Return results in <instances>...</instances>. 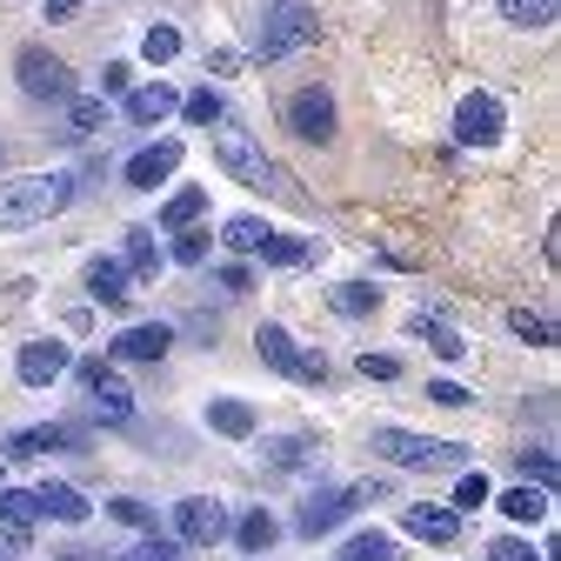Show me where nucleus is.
<instances>
[{
	"instance_id": "43",
	"label": "nucleus",
	"mask_w": 561,
	"mask_h": 561,
	"mask_svg": "<svg viewBox=\"0 0 561 561\" xmlns=\"http://www.w3.org/2000/svg\"><path fill=\"white\" fill-rule=\"evenodd\" d=\"M522 474H535V488H554V455L548 448H528L522 455Z\"/></svg>"
},
{
	"instance_id": "12",
	"label": "nucleus",
	"mask_w": 561,
	"mask_h": 561,
	"mask_svg": "<svg viewBox=\"0 0 561 561\" xmlns=\"http://www.w3.org/2000/svg\"><path fill=\"white\" fill-rule=\"evenodd\" d=\"M355 502H368V488H321V495H308L301 502V515H295V528L314 541V535H328V528H341L347 522V508Z\"/></svg>"
},
{
	"instance_id": "15",
	"label": "nucleus",
	"mask_w": 561,
	"mask_h": 561,
	"mask_svg": "<svg viewBox=\"0 0 561 561\" xmlns=\"http://www.w3.org/2000/svg\"><path fill=\"white\" fill-rule=\"evenodd\" d=\"M174 347V321H134L114 334V362H161Z\"/></svg>"
},
{
	"instance_id": "28",
	"label": "nucleus",
	"mask_w": 561,
	"mask_h": 561,
	"mask_svg": "<svg viewBox=\"0 0 561 561\" xmlns=\"http://www.w3.org/2000/svg\"><path fill=\"white\" fill-rule=\"evenodd\" d=\"M0 522H8L14 535H27L41 522V495L34 488H0Z\"/></svg>"
},
{
	"instance_id": "22",
	"label": "nucleus",
	"mask_w": 561,
	"mask_h": 561,
	"mask_svg": "<svg viewBox=\"0 0 561 561\" xmlns=\"http://www.w3.org/2000/svg\"><path fill=\"white\" fill-rule=\"evenodd\" d=\"M328 308L341 321H362V314L381 308V288H375V280H341V288H328Z\"/></svg>"
},
{
	"instance_id": "7",
	"label": "nucleus",
	"mask_w": 561,
	"mask_h": 561,
	"mask_svg": "<svg viewBox=\"0 0 561 561\" xmlns=\"http://www.w3.org/2000/svg\"><path fill=\"white\" fill-rule=\"evenodd\" d=\"M280 121H288V134L295 140H308V148H328V140H334V94L321 88V81H308V88H295L288 94V107H280Z\"/></svg>"
},
{
	"instance_id": "41",
	"label": "nucleus",
	"mask_w": 561,
	"mask_h": 561,
	"mask_svg": "<svg viewBox=\"0 0 561 561\" xmlns=\"http://www.w3.org/2000/svg\"><path fill=\"white\" fill-rule=\"evenodd\" d=\"M488 561H541L522 535H502V541H488Z\"/></svg>"
},
{
	"instance_id": "30",
	"label": "nucleus",
	"mask_w": 561,
	"mask_h": 561,
	"mask_svg": "<svg viewBox=\"0 0 561 561\" xmlns=\"http://www.w3.org/2000/svg\"><path fill=\"white\" fill-rule=\"evenodd\" d=\"M267 234H274V228H267L261 215H234V221H221V241H228L234 254H261Z\"/></svg>"
},
{
	"instance_id": "24",
	"label": "nucleus",
	"mask_w": 561,
	"mask_h": 561,
	"mask_svg": "<svg viewBox=\"0 0 561 561\" xmlns=\"http://www.w3.org/2000/svg\"><path fill=\"white\" fill-rule=\"evenodd\" d=\"M314 254H321V241H301V234H267L261 241V261L267 267H308Z\"/></svg>"
},
{
	"instance_id": "44",
	"label": "nucleus",
	"mask_w": 561,
	"mask_h": 561,
	"mask_svg": "<svg viewBox=\"0 0 561 561\" xmlns=\"http://www.w3.org/2000/svg\"><path fill=\"white\" fill-rule=\"evenodd\" d=\"M127 88H134V67L127 60H107L101 67V94H127Z\"/></svg>"
},
{
	"instance_id": "40",
	"label": "nucleus",
	"mask_w": 561,
	"mask_h": 561,
	"mask_svg": "<svg viewBox=\"0 0 561 561\" xmlns=\"http://www.w3.org/2000/svg\"><path fill=\"white\" fill-rule=\"evenodd\" d=\"M121 561H181V541H161V535H148V541H134Z\"/></svg>"
},
{
	"instance_id": "8",
	"label": "nucleus",
	"mask_w": 561,
	"mask_h": 561,
	"mask_svg": "<svg viewBox=\"0 0 561 561\" xmlns=\"http://www.w3.org/2000/svg\"><path fill=\"white\" fill-rule=\"evenodd\" d=\"M228 528H234V515H228V502H215V495L174 502V541H181V548H215V541H228Z\"/></svg>"
},
{
	"instance_id": "23",
	"label": "nucleus",
	"mask_w": 561,
	"mask_h": 561,
	"mask_svg": "<svg viewBox=\"0 0 561 561\" xmlns=\"http://www.w3.org/2000/svg\"><path fill=\"white\" fill-rule=\"evenodd\" d=\"M228 535L241 541V554H267V548L280 541V522H274L267 508H248V515H241V522H234Z\"/></svg>"
},
{
	"instance_id": "19",
	"label": "nucleus",
	"mask_w": 561,
	"mask_h": 561,
	"mask_svg": "<svg viewBox=\"0 0 561 561\" xmlns=\"http://www.w3.org/2000/svg\"><path fill=\"white\" fill-rule=\"evenodd\" d=\"M401 528H408L414 541H428V548H448V541L461 535V515H455V508H428V502H421V508H408V515H401Z\"/></svg>"
},
{
	"instance_id": "2",
	"label": "nucleus",
	"mask_w": 561,
	"mask_h": 561,
	"mask_svg": "<svg viewBox=\"0 0 561 561\" xmlns=\"http://www.w3.org/2000/svg\"><path fill=\"white\" fill-rule=\"evenodd\" d=\"M215 154H221V168H228L241 187H254V194H274V201H295V194H301L295 174L280 168L254 134H221V140H215Z\"/></svg>"
},
{
	"instance_id": "38",
	"label": "nucleus",
	"mask_w": 561,
	"mask_h": 561,
	"mask_svg": "<svg viewBox=\"0 0 561 561\" xmlns=\"http://www.w3.org/2000/svg\"><path fill=\"white\" fill-rule=\"evenodd\" d=\"M508 328H515L528 347H554V328H548L541 314H528V308H515V314H508Z\"/></svg>"
},
{
	"instance_id": "39",
	"label": "nucleus",
	"mask_w": 561,
	"mask_h": 561,
	"mask_svg": "<svg viewBox=\"0 0 561 561\" xmlns=\"http://www.w3.org/2000/svg\"><path fill=\"white\" fill-rule=\"evenodd\" d=\"M168 254H174V261H181V267H201V261H207V234H201V228H181V234H174V248H168Z\"/></svg>"
},
{
	"instance_id": "17",
	"label": "nucleus",
	"mask_w": 561,
	"mask_h": 561,
	"mask_svg": "<svg viewBox=\"0 0 561 561\" xmlns=\"http://www.w3.org/2000/svg\"><path fill=\"white\" fill-rule=\"evenodd\" d=\"M408 334H414V341H428V355H442V362H461V355H468V341H461L435 308H414V314H408Z\"/></svg>"
},
{
	"instance_id": "4",
	"label": "nucleus",
	"mask_w": 561,
	"mask_h": 561,
	"mask_svg": "<svg viewBox=\"0 0 561 561\" xmlns=\"http://www.w3.org/2000/svg\"><path fill=\"white\" fill-rule=\"evenodd\" d=\"M314 41V0H267L261 14V34H254V54L261 60H280Z\"/></svg>"
},
{
	"instance_id": "13",
	"label": "nucleus",
	"mask_w": 561,
	"mask_h": 561,
	"mask_svg": "<svg viewBox=\"0 0 561 561\" xmlns=\"http://www.w3.org/2000/svg\"><path fill=\"white\" fill-rule=\"evenodd\" d=\"M181 154H187V148H181V140L168 134V140H154V148H140V154H127V168H121V174H127V187H140V194H154V187H161V181H168V174L181 168Z\"/></svg>"
},
{
	"instance_id": "6",
	"label": "nucleus",
	"mask_w": 561,
	"mask_h": 561,
	"mask_svg": "<svg viewBox=\"0 0 561 561\" xmlns=\"http://www.w3.org/2000/svg\"><path fill=\"white\" fill-rule=\"evenodd\" d=\"M254 347H261V362H267L274 375H288V381H308V388H321V381H328V362H321V355H308V347H295V334L280 328V321H261Z\"/></svg>"
},
{
	"instance_id": "25",
	"label": "nucleus",
	"mask_w": 561,
	"mask_h": 561,
	"mask_svg": "<svg viewBox=\"0 0 561 561\" xmlns=\"http://www.w3.org/2000/svg\"><path fill=\"white\" fill-rule=\"evenodd\" d=\"M495 8H502V21H508V27H528V34H541V27H554L561 0H495Z\"/></svg>"
},
{
	"instance_id": "34",
	"label": "nucleus",
	"mask_w": 561,
	"mask_h": 561,
	"mask_svg": "<svg viewBox=\"0 0 561 561\" xmlns=\"http://www.w3.org/2000/svg\"><path fill=\"white\" fill-rule=\"evenodd\" d=\"M174 54H181V34H174L168 21H154L148 34H140V60H148V67H168Z\"/></svg>"
},
{
	"instance_id": "1",
	"label": "nucleus",
	"mask_w": 561,
	"mask_h": 561,
	"mask_svg": "<svg viewBox=\"0 0 561 561\" xmlns=\"http://www.w3.org/2000/svg\"><path fill=\"white\" fill-rule=\"evenodd\" d=\"M67 201H75V174H14V181H0V228L8 234L41 228Z\"/></svg>"
},
{
	"instance_id": "16",
	"label": "nucleus",
	"mask_w": 561,
	"mask_h": 561,
	"mask_svg": "<svg viewBox=\"0 0 561 561\" xmlns=\"http://www.w3.org/2000/svg\"><path fill=\"white\" fill-rule=\"evenodd\" d=\"M254 401H241V394H215V401H207V428H215L221 442H248L254 435Z\"/></svg>"
},
{
	"instance_id": "5",
	"label": "nucleus",
	"mask_w": 561,
	"mask_h": 561,
	"mask_svg": "<svg viewBox=\"0 0 561 561\" xmlns=\"http://www.w3.org/2000/svg\"><path fill=\"white\" fill-rule=\"evenodd\" d=\"M14 81L27 101H75V67H67L60 54H47L41 41H27L14 54Z\"/></svg>"
},
{
	"instance_id": "9",
	"label": "nucleus",
	"mask_w": 561,
	"mask_h": 561,
	"mask_svg": "<svg viewBox=\"0 0 561 561\" xmlns=\"http://www.w3.org/2000/svg\"><path fill=\"white\" fill-rule=\"evenodd\" d=\"M502 134H508V114H502L495 94H488V88L461 94V107H455V140H461V148H495Z\"/></svg>"
},
{
	"instance_id": "27",
	"label": "nucleus",
	"mask_w": 561,
	"mask_h": 561,
	"mask_svg": "<svg viewBox=\"0 0 561 561\" xmlns=\"http://www.w3.org/2000/svg\"><path fill=\"white\" fill-rule=\"evenodd\" d=\"M261 455H267L274 474H295V468H308L314 442H308V435H274V442H261Z\"/></svg>"
},
{
	"instance_id": "3",
	"label": "nucleus",
	"mask_w": 561,
	"mask_h": 561,
	"mask_svg": "<svg viewBox=\"0 0 561 561\" xmlns=\"http://www.w3.org/2000/svg\"><path fill=\"white\" fill-rule=\"evenodd\" d=\"M368 448L388 455L394 468H461L468 461L461 442H435V435H414V428H375Z\"/></svg>"
},
{
	"instance_id": "32",
	"label": "nucleus",
	"mask_w": 561,
	"mask_h": 561,
	"mask_svg": "<svg viewBox=\"0 0 561 561\" xmlns=\"http://www.w3.org/2000/svg\"><path fill=\"white\" fill-rule=\"evenodd\" d=\"M334 561H394V541H388L381 528H362V535H347V541H341Z\"/></svg>"
},
{
	"instance_id": "45",
	"label": "nucleus",
	"mask_w": 561,
	"mask_h": 561,
	"mask_svg": "<svg viewBox=\"0 0 561 561\" xmlns=\"http://www.w3.org/2000/svg\"><path fill=\"white\" fill-rule=\"evenodd\" d=\"M355 368H362L368 381H394V375H401V362H394V355H362Z\"/></svg>"
},
{
	"instance_id": "37",
	"label": "nucleus",
	"mask_w": 561,
	"mask_h": 561,
	"mask_svg": "<svg viewBox=\"0 0 561 561\" xmlns=\"http://www.w3.org/2000/svg\"><path fill=\"white\" fill-rule=\"evenodd\" d=\"M488 495H495V488H488L481 468H468V474L455 481V508H488Z\"/></svg>"
},
{
	"instance_id": "14",
	"label": "nucleus",
	"mask_w": 561,
	"mask_h": 561,
	"mask_svg": "<svg viewBox=\"0 0 561 561\" xmlns=\"http://www.w3.org/2000/svg\"><path fill=\"white\" fill-rule=\"evenodd\" d=\"M88 448V435L81 428H60V421H47V428H14L8 435V461H21V455H81Z\"/></svg>"
},
{
	"instance_id": "18",
	"label": "nucleus",
	"mask_w": 561,
	"mask_h": 561,
	"mask_svg": "<svg viewBox=\"0 0 561 561\" xmlns=\"http://www.w3.org/2000/svg\"><path fill=\"white\" fill-rule=\"evenodd\" d=\"M127 280H134V274H127L114 254H94V261H88V295H94L101 308H127V301H134Z\"/></svg>"
},
{
	"instance_id": "31",
	"label": "nucleus",
	"mask_w": 561,
	"mask_h": 561,
	"mask_svg": "<svg viewBox=\"0 0 561 561\" xmlns=\"http://www.w3.org/2000/svg\"><path fill=\"white\" fill-rule=\"evenodd\" d=\"M67 127H75V140L101 134V127H107V101H101V94H75V101H67Z\"/></svg>"
},
{
	"instance_id": "46",
	"label": "nucleus",
	"mask_w": 561,
	"mask_h": 561,
	"mask_svg": "<svg viewBox=\"0 0 561 561\" xmlns=\"http://www.w3.org/2000/svg\"><path fill=\"white\" fill-rule=\"evenodd\" d=\"M75 8H81V0H41V14H47V21H67Z\"/></svg>"
},
{
	"instance_id": "36",
	"label": "nucleus",
	"mask_w": 561,
	"mask_h": 561,
	"mask_svg": "<svg viewBox=\"0 0 561 561\" xmlns=\"http://www.w3.org/2000/svg\"><path fill=\"white\" fill-rule=\"evenodd\" d=\"M107 515H114V522H127V528H140V535H154V508L140 502V495H114V502H107Z\"/></svg>"
},
{
	"instance_id": "29",
	"label": "nucleus",
	"mask_w": 561,
	"mask_h": 561,
	"mask_svg": "<svg viewBox=\"0 0 561 561\" xmlns=\"http://www.w3.org/2000/svg\"><path fill=\"white\" fill-rule=\"evenodd\" d=\"M161 261H168V254L154 248V234H148V228H127V261H121L127 274L148 280V274H161Z\"/></svg>"
},
{
	"instance_id": "35",
	"label": "nucleus",
	"mask_w": 561,
	"mask_h": 561,
	"mask_svg": "<svg viewBox=\"0 0 561 561\" xmlns=\"http://www.w3.org/2000/svg\"><path fill=\"white\" fill-rule=\"evenodd\" d=\"M181 114H187L194 127H221V114H228V107H221V94H215V88H201V94H187V101H181Z\"/></svg>"
},
{
	"instance_id": "26",
	"label": "nucleus",
	"mask_w": 561,
	"mask_h": 561,
	"mask_svg": "<svg viewBox=\"0 0 561 561\" xmlns=\"http://www.w3.org/2000/svg\"><path fill=\"white\" fill-rule=\"evenodd\" d=\"M201 215H207V187H181V194H168V207H161V228L181 234V228H194Z\"/></svg>"
},
{
	"instance_id": "21",
	"label": "nucleus",
	"mask_w": 561,
	"mask_h": 561,
	"mask_svg": "<svg viewBox=\"0 0 561 561\" xmlns=\"http://www.w3.org/2000/svg\"><path fill=\"white\" fill-rule=\"evenodd\" d=\"M174 107H181V94H174L168 81H154V88H134V94H127V121H134V127H154V121H168Z\"/></svg>"
},
{
	"instance_id": "11",
	"label": "nucleus",
	"mask_w": 561,
	"mask_h": 561,
	"mask_svg": "<svg viewBox=\"0 0 561 561\" xmlns=\"http://www.w3.org/2000/svg\"><path fill=\"white\" fill-rule=\"evenodd\" d=\"M67 368H75V347H67V341H27L21 347V355H14V375H21V388H54Z\"/></svg>"
},
{
	"instance_id": "42",
	"label": "nucleus",
	"mask_w": 561,
	"mask_h": 561,
	"mask_svg": "<svg viewBox=\"0 0 561 561\" xmlns=\"http://www.w3.org/2000/svg\"><path fill=\"white\" fill-rule=\"evenodd\" d=\"M428 401H435V408H474V394H468L461 381H428Z\"/></svg>"
},
{
	"instance_id": "10",
	"label": "nucleus",
	"mask_w": 561,
	"mask_h": 561,
	"mask_svg": "<svg viewBox=\"0 0 561 561\" xmlns=\"http://www.w3.org/2000/svg\"><path fill=\"white\" fill-rule=\"evenodd\" d=\"M81 388H88V401L101 414V428H127V421H134V388L107 362H81Z\"/></svg>"
},
{
	"instance_id": "33",
	"label": "nucleus",
	"mask_w": 561,
	"mask_h": 561,
	"mask_svg": "<svg viewBox=\"0 0 561 561\" xmlns=\"http://www.w3.org/2000/svg\"><path fill=\"white\" fill-rule=\"evenodd\" d=\"M495 508H502L508 522H541V515H548V488H508Z\"/></svg>"
},
{
	"instance_id": "20",
	"label": "nucleus",
	"mask_w": 561,
	"mask_h": 561,
	"mask_svg": "<svg viewBox=\"0 0 561 561\" xmlns=\"http://www.w3.org/2000/svg\"><path fill=\"white\" fill-rule=\"evenodd\" d=\"M34 495H41V515H47V522H67V528H81V522H88V495H81V488L47 481V488H34Z\"/></svg>"
}]
</instances>
